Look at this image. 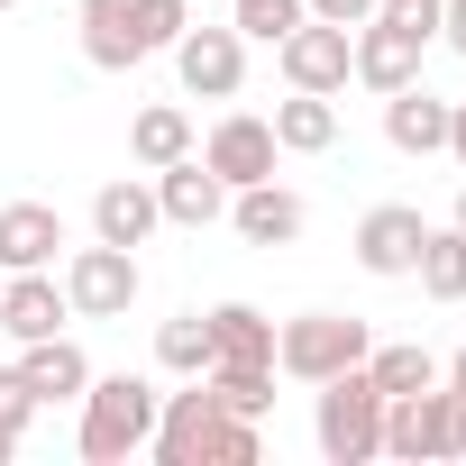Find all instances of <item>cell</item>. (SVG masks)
<instances>
[{
  "label": "cell",
  "instance_id": "cell-1",
  "mask_svg": "<svg viewBox=\"0 0 466 466\" xmlns=\"http://www.w3.org/2000/svg\"><path fill=\"white\" fill-rule=\"evenodd\" d=\"M74 28H83L92 74H137L147 56H165L192 28V10L183 0H74Z\"/></svg>",
  "mask_w": 466,
  "mask_h": 466
},
{
  "label": "cell",
  "instance_id": "cell-2",
  "mask_svg": "<svg viewBox=\"0 0 466 466\" xmlns=\"http://www.w3.org/2000/svg\"><path fill=\"white\" fill-rule=\"evenodd\" d=\"M156 384L147 375H92L83 384V430H74V448L92 457V466H128V457H147V439H156Z\"/></svg>",
  "mask_w": 466,
  "mask_h": 466
},
{
  "label": "cell",
  "instance_id": "cell-3",
  "mask_svg": "<svg viewBox=\"0 0 466 466\" xmlns=\"http://www.w3.org/2000/svg\"><path fill=\"white\" fill-rule=\"evenodd\" d=\"M311 448L329 466H366L384 457V393L366 366H339L329 384H311Z\"/></svg>",
  "mask_w": 466,
  "mask_h": 466
},
{
  "label": "cell",
  "instance_id": "cell-4",
  "mask_svg": "<svg viewBox=\"0 0 466 466\" xmlns=\"http://www.w3.org/2000/svg\"><path fill=\"white\" fill-rule=\"evenodd\" d=\"M366 320L357 311H293V320H275V375H293V384H329L339 366H366Z\"/></svg>",
  "mask_w": 466,
  "mask_h": 466
},
{
  "label": "cell",
  "instance_id": "cell-5",
  "mask_svg": "<svg viewBox=\"0 0 466 466\" xmlns=\"http://www.w3.org/2000/svg\"><path fill=\"white\" fill-rule=\"evenodd\" d=\"M219 430H228V411H219L210 375H183V393L156 402V439H147V457H156V466H219Z\"/></svg>",
  "mask_w": 466,
  "mask_h": 466
},
{
  "label": "cell",
  "instance_id": "cell-6",
  "mask_svg": "<svg viewBox=\"0 0 466 466\" xmlns=\"http://www.w3.org/2000/svg\"><path fill=\"white\" fill-rule=\"evenodd\" d=\"M56 284H65V302H74V320H128V302L147 293V275H137V248H110V238H92V248H74Z\"/></svg>",
  "mask_w": 466,
  "mask_h": 466
},
{
  "label": "cell",
  "instance_id": "cell-7",
  "mask_svg": "<svg viewBox=\"0 0 466 466\" xmlns=\"http://www.w3.org/2000/svg\"><path fill=\"white\" fill-rule=\"evenodd\" d=\"M165 56H174L183 101H238V83H248V37L228 28V19H219V28H201V19H192Z\"/></svg>",
  "mask_w": 466,
  "mask_h": 466
},
{
  "label": "cell",
  "instance_id": "cell-8",
  "mask_svg": "<svg viewBox=\"0 0 466 466\" xmlns=\"http://www.w3.org/2000/svg\"><path fill=\"white\" fill-rule=\"evenodd\" d=\"M420 238H430V219H420V201H375L366 219H357V266L375 275V284H402L411 275V257H420Z\"/></svg>",
  "mask_w": 466,
  "mask_h": 466
},
{
  "label": "cell",
  "instance_id": "cell-9",
  "mask_svg": "<svg viewBox=\"0 0 466 466\" xmlns=\"http://www.w3.org/2000/svg\"><path fill=\"white\" fill-rule=\"evenodd\" d=\"M420 56H430V46L402 37L393 19H357V28H348V83H366L375 101L402 92V83H420Z\"/></svg>",
  "mask_w": 466,
  "mask_h": 466
},
{
  "label": "cell",
  "instance_id": "cell-10",
  "mask_svg": "<svg viewBox=\"0 0 466 466\" xmlns=\"http://www.w3.org/2000/svg\"><path fill=\"white\" fill-rule=\"evenodd\" d=\"M275 119H257V110H228V119H210V137H201V165L238 192V183H266L275 174Z\"/></svg>",
  "mask_w": 466,
  "mask_h": 466
},
{
  "label": "cell",
  "instance_id": "cell-11",
  "mask_svg": "<svg viewBox=\"0 0 466 466\" xmlns=\"http://www.w3.org/2000/svg\"><path fill=\"white\" fill-rule=\"evenodd\" d=\"M228 228H238L248 248H293L302 228H311V201L266 174V183H238V192H228Z\"/></svg>",
  "mask_w": 466,
  "mask_h": 466
},
{
  "label": "cell",
  "instance_id": "cell-12",
  "mask_svg": "<svg viewBox=\"0 0 466 466\" xmlns=\"http://www.w3.org/2000/svg\"><path fill=\"white\" fill-rule=\"evenodd\" d=\"M275 74H284V92H348V28H329V19H302L284 46H275Z\"/></svg>",
  "mask_w": 466,
  "mask_h": 466
},
{
  "label": "cell",
  "instance_id": "cell-13",
  "mask_svg": "<svg viewBox=\"0 0 466 466\" xmlns=\"http://www.w3.org/2000/svg\"><path fill=\"white\" fill-rule=\"evenodd\" d=\"M147 183H156L165 228H210V219H228V183L201 165V147H192V156H174V165H156Z\"/></svg>",
  "mask_w": 466,
  "mask_h": 466
},
{
  "label": "cell",
  "instance_id": "cell-14",
  "mask_svg": "<svg viewBox=\"0 0 466 466\" xmlns=\"http://www.w3.org/2000/svg\"><path fill=\"white\" fill-rule=\"evenodd\" d=\"M65 320H74V302H65L56 266H28V275H10V284H0V339H10V348H28V339H56Z\"/></svg>",
  "mask_w": 466,
  "mask_h": 466
},
{
  "label": "cell",
  "instance_id": "cell-15",
  "mask_svg": "<svg viewBox=\"0 0 466 466\" xmlns=\"http://www.w3.org/2000/svg\"><path fill=\"white\" fill-rule=\"evenodd\" d=\"M156 228H165V210H156V183H147V174H119V183L92 192V238H110V248H147Z\"/></svg>",
  "mask_w": 466,
  "mask_h": 466
},
{
  "label": "cell",
  "instance_id": "cell-16",
  "mask_svg": "<svg viewBox=\"0 0 466 466\" xmlns=\"http://www.w3.org/2000/svg\"><path fill=\"white\" fill-rule=\"evenodd\" d=\"M56 248H65V210L56 201H0V275L56 266Z\"/></svg>",
  "mask_w": 466,
  "mask_h": 466
},
{
  "label": "cell",
  "instance_id": "cell-17",
  "mask_svg": "<svg viewBox=\"0 0 466 466\" xmlns=\"http://www.w3.org/2000/svg\"><path fill=\"white\" fill-rule=\"evenodd\" d=\"M384 137H393V156H448V101L430 83L384 92Z\"/></svg>",
  "mask_w": 466,
  "mask_h": 466
},
{
  "label": "cell",
  "instance_id": "cell-18",
  "mask_svg": "<svg viewBox=\"0 0 466 466\" xmlns=\"http://www.w3.org/2000/svg\"><path fill=\"white\" fill-rule=\"evenodd\" d=\"M19 375H28V393H37V411H56V402H83V384H92V357L56 329V339H28L19 348Z\"/></svg>",
  "mask_w": 466,
  "mask_h": 466
},
{
  "label": "cell",
  "instance_id": "cell-19",
  "mask_svg": "<svg viewBox=\"0 0 466 466\" xmlns=\"http://www.w3.org/2000/svg\"><path fill=\"white\" fill-rule=\"evenodd\" d=\"M210 366H275V320L257 302H210Z\"/></svg>",
  "mask_w": 466,
  "mask_h": 466
},
{
  "label": "cell",
  "instance_id": "cell-20",
  "mask_svg": "<svg viewBox=\"0 0 466 466\" xmlns=\"http://www.w3.org/2000/svg\"><path fill=\"white\" fill-rule=\"evenodd\" d=\"M384 457H402V466H430L439 457V384L384 402Z\"/></svg>",
  "mask_w": 466,
  "mask_h": 466
},
{
  "label": "cell",
  "instance_id": "cell-21",
  "mask_svg": "<svg viewBox=\"0 0 466 466\" xmlns=\"http://www.w3.org/2000/svg\"><path fill=\"white\" fill-rule=\"evenodd\" d=\"M275 147H284V156H329V147H339V101H329V92L275 101Z\"/></svg>",
  "mask_w": 466,
  "mask_h": 466
},
{
  "label": "cell",
  "instance_id": "cell-22",
  "mask_svg": "<svg viewBox=\"0 0 466 466\" xmlns=\"http://www.w3.org/2000/svg\"><path fill=\"white\" fill-rule=\"evenodd\" d=\"M411 275H420L430 302H466V228H457V219H430V238H420Z\"/></svg>",
  "mask_w": 466,
  "mask_h": 466
},
{
  "label": "cell",
  "instance_id": "cell-23",
  "mask_svg": "<svg viewBox=\"0 0 466 466\" xmlns=\"http://www.w3.org/2000/svg\"><path fill=\"white\" fill-rule=\"evenodd\" d=\"M201 137H192V119L174 110V101H147L137 119H128V156H137V174H156V165H174V156H192Z\"/></svg>",
  "mask_w": 466,
  "mask_h": 466
},
{
  "label": "cell",
  "instance_id": "cell-24",
  "mask_svg": "<svg viewBox=\"0 0 466 466\" xmlns=\"http://www.w3.org/2000/svg\"><path fill=\"white\" fill-rule=\"evenodd\" d=\"M156 366H165V375H210V311L156 320Z\"/></svg>",
  "mask_w": 466,
  "mask_h": 466
},
{
  "label": "cell",
  "instance_id": "cell-25",
  "mask_svg": "<svg viewBox=\"0 0 466 466\" xmlns=\"http://www.w3.org/2000/svg\"><path fill=\"white\" fill-rule=\"evenodd\" d=\"M366 375H375V393L393 402V393H420V384H439V357L402 339V348H366Z\"/></svg>",
  "mask_w": 466,
  "mask_h": 466
},
{
  "label": "cell",
  "instance_id": "cell-26",
  "mask_svg": "<svg viewBox=\"0 0 466 466\" xmlns=\"http://www.w3.org/2000/svg\"><path fill=\"white\" fill-rule=\"evenodd\" d=\"M210 393H219V411L266 420L275 411V366H210Z\"/></svg>",
  "mask_w": 466,
  "mask_h": 466
},
{
  "label": "cell",
  "instance_id": "cell-27",
  "mask_svg": "<svg viewBox=\"0 0 466 466\" xmlns=\"http://www.w3.org/2000/svg\"><path fill=\"white\" fill-rule=\"evenodd\" d=\"M302 19H311L302 0H228V28H238L248 46H284V37H293Z\"/></svg>",
  "mask_w": 466,
  "mask_h": 466
},
{
  "label": "cell",
  "instance_id": "cell-28",
  "mask_svg": "<svg viewBox=\"0 0 466 466\" xmlns=\"http://www.w3.org/2000/svg\"><path fill=\"white\" fill-rule=\"evenodd\" d=\"M439 10H448V0H375V19H393V28L420 37V46H439Z\"/></svg>",
  "mask_w": 466,
  "mask_h": 466
},
{
  "label": "cell",
  "instance_id": "cell-29",
  "mask_svg": "<svg viewBox=\"0 0 466 466\" xmlns=\"http://www.w3.org/2000/svg\"><path fill=\"white\" fill-rule=\"evenodd\" d=\"M28 420H37V393H28V375H19V366H0V430H10V439H28Z\"/></svg>",
  "mask_w": 466,
  "mask_h": 466
},
{
  "label": "cell",
  "instance_id": "cell-30",
  "mask_svg": "<svg viewBox=\"0 0 466 466\" xmlns=\"http://www.w3.org/2000/svg\"><path fill=\"white\" fill-rule=\"evenodd\" d=\"M439 457H466V393L439 384Z\"/></svg>",
  "mask_w": 466,
  "mask_h": 466
},
{
  "label": "cell",
  "instance_id": "cell-31",
  "mask_svg": "<svg viewBox=\"0 0 466 466\" xmlns=\"http://www.w3.org/2000/svg\"><path fill=\"white\" fill-rule=\"evenodd\" d=\"M311 19H329V28H357V19H375V0H302Z\"/></svg>",
  "mask_w": 466,
  "mask_h": 466
},
{
  "label": "cell",
  "instance_id": "cell-32",
  "mask_svg": "<svg viewBox=\"0 0 466 466\" xmlns=\"http://www.w3.org/2000/svg\"><path fill=\"white\" fill-rule=\"evenodd\" d=\"M439 46L466 56V0H448V10H439Z\"/></svg>",
  "mask_w": 466,
  "mask_h": 466
},
{
  "label": "cell",
  "instance_id": "cell-33",
  "mask_svg": "<svg viewBox=\"0 0 466 466\" xmlns=\"http://www.w3.org/2000/svg\"><path fill=\"white\" fill-rule=\"evenodd\" d=\"M448 156H457V174H466V101H448Z\"/></svg>",
  "mask_w": 466,
  "mask_h": 466
},
{
  "label": "cell",
  "instance_id": "cell-34",
  "mask_svg": "<svg viewBox=\"0 0 466 466\" xmlns=\"http://www.w3.org/2000/svg\"><path fill=\"white\" fill-rule=\"evenodd\" d=\"M448 384H457V393H466V348H457V357H448Z\"/></svg>",
  "mask_w": 466,
  "mask_h": 466
},
{
  "label": "cell",
  "instance_id": "cell-35",
  "mask_svg": "<svg viewBox=\"0 0 466 466\" xmlns=\"http://www.w3.org/2000/svg\"><path fill=\"white\" fill-rule=\"evenodd\" d=\"M10 457H19V439H10V430H0V466H10Z\"/></svg>",
  "mask_w": 466,
  "mask_h": 466
},
{
  "label": "cell",
  "instance_id": "cell-36",
  "mask_svg": "<svg viewBox=\"0 0 466 466\" xmlns=\"http://www.w3.org/2000/svg\"><path fill=\"white\" fill-rule=\"evenodd\" d=\"M448 219H457V228H466V183H457V210H448Z\"/></svg>",
  "mask_w": 466,
  "mask_h": 466
},
{
  "label": "cell",
  "instance_id": "cell-37",
  "mask_svg": "<svg viewBox=\"0 0 466 466\" xmlns=\"http://www.w3.org/2000/svg\"><path fill=\"white\" fill-rule=\"evenodd\" d=\"M0 10H19V0H0Z\"/></svg>",
  "mask_w": 466,
  "mask_h": 466
},
{
  "label": "cell",
  "instance_id": "cell-38",
  "mask_svg": "<svg viewBox=\"0 0 466 466\" xmlns=\"http://www.w3.org/2000/svg\"><path fill=\"white\" fill-rule=\"evenodd\" d=\"M0 284H10V275H0Z\"/></svg>",
  "mask_w": 466,
  "mask_h": 466
}]
</instances>
